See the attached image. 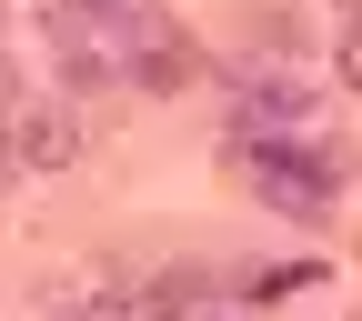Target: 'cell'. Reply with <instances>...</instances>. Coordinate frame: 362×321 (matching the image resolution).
<instances>
[{
    "label": "cell",
    "mask_w": 362,
    "mask_h": 321,
    "mask_svg": "<svg viewBox=\"0 0 362 321\" xmlns=\"http://www.w3.org/2000/svg\"><path fill=\"white\" fill-rule=\"evenodd\" d=\"M242 171H252V191L272 211H292V221H322L332 211V161L302 151V141H242Z\"/></svg>",
    "instance_id": "obj_1"
},
{
    "label": "cell",
    "mask_w": 362,
    "mask_h": 321,
    "mask_svg": "<svg viewBox=\"0 0 362 321\" xmlns=\"http://www.w3.org/2000/svg\"><path fill=\"white\" fill-rule=\"evenodd\" d=\"M81 321H141V291H101V301H81Z\"/></svg>",
    "instance_id": "obj_4"
},
{
    "label": "cell",
    "mask_w": 362,
    "mask_h": 321,
    "mask_svg": "<svg viewBox=\"0 0 362 321\" xmlns=\"http://www.w3.org/2000/svg\"><path fill=\"white\" fill-rule=\"evenodd\" d=\"M11 111H21V101H11V61H0V121H11Z\"/></svg>",
    "instance_id": "obj_6"
},
{
    "label": "cell",
    "mask_w": 362,
    "mask_h": 321,
    "mask_svg": "<svg viewBox=\"0 0 362 321\" xmlns=\"http://www.w3.org/2000/svg\"><path fill=\"white\" fill-rule=\"evenodd\" d=\"M342 71H352V80H362V20H352V40H342Z\"/></svg>",
    "instance_id": "obj_5"
},
{
    "label": "cell",
    "mask_w": 362,
    "mask_h": 321,
    "mask_svg": "<svg viewBox=\"0 0 362 321\" xmlns=\"http://www.w3.org/2000/svg\"><path fill=\"white\" fill-rule=\"evenodd\" d=\"M221 291L211 271H161V281H141V321H221Z\"/></svg>",
    "instance_id": "obj_3"
},
{
    "label": "cell",
    "mask_w": 362,
    "mask_h": 321,
    "mask_svg": "<svg viewBox=\"0 0 362 321\" xmlns=\"http://www.w3.org/2000/svg\"><path fill=\"white\" fill-rule=\"evenodd\" d=\"M0 141H11V161H21V171H61V161L81 151V121H71L61 101H21L11 121H0Z\"/></svg>",
    "instance_id": "obj_2"
}]
</instances>
